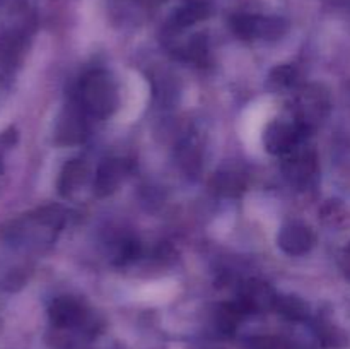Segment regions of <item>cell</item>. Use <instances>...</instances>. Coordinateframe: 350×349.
Returning a JSON list of instances; mask_svg holds the SVG:
<instances>
[{"mask_svg":"<svg viewBox=\"0 0 350 349\" xmlns=\"http://www.w3.org/2000/svg\"><path fill=\"white\" fill-rule=\"evenodd\" d=\"M64 222V212L60 207H44L34 214L17 219L7 229V238L17 245H36L46 242L48 233H53Z\"/></svg>","mask_w":350,"mask_h":349,"instance_id":"obj_1","label":"cell"},{"mask_svg":"<svg viewBox=\"0 0 350 349\" xmlns=\"http://www.w3.org/2000/svg\"><path fill=\"white\" fill-rule=\"evenodd\" d=\"M81 106L94 116H108L118 105V92L109 74L103 70L91 72L81 82Z\"/></svg>","mask_w":350,"mask_h":349,"instance_id":"obj_2","label":"cell"},{"mask_svg":"<svg viewBox=\"0 0 350 349\" xmlns=\"http://www.w3.org/2000/svg\"><path fill=\"white\" fill-rule=\"evenodd\" d=\"M308 129L310 127L301 122L289 123L284 120H277L267 129L263 142H265L267 151H270L272 154H287L291 149L303 142V137H306Z\"/></svg>","mask_w":350,"mask_h":349,"instance_id":"obj_3","label":"cell"},{"mask_svg":"<svg viewBox=\"0 0 350 349\" xmlns=\"http://www.w3.org/2000/svg\"><path fill=\"white\" fill-rule=\"evenodd\" d=\"M282 170L291 183L303 188L306 185H310L313 181V177L317 174V156H314L313 151L306 149V147H301L299 144V146H296L286 154Z\"/></svg>","mask_w":350,"mask_h":349,"instance_id":"obj_4","label":"cell"},{"mask_svg":"<svg viewBox=\"0 0 350 349\" xmlns=\"http://www.w3.org/2000/svg\"><path fill=\"white\" fill-rule=\"evenodd\" d=\"M313 233L303 222H287L279 233V246L289 255H303L313 246Z\"/></svg>","mask_w":350,"mask_h":349,"instance_id":"obj_5","label":"cell"},{"mask_svg":"<svg viewBox=\"0 0 350 349\" xmlns=\"http://www.w3.org/2000/svg\"><path fill=\"white\" fill-rule=\"evenodd\" d=\"M85 133H88V127L82 116V109L72 108V106L65 108L57 123V142L64 146L79 144L84 140Z\"/></svg>","mask_w":350,"mask_h":349,"instance_id":"obj_6","label":"cell"},{"mask_svg":"<svg viewBox=\"0 0 350 349\" xmlns=\"http://www.w3.org/2000/svg\"><path fill=\"white\" fill-rule=\"evenodd\" d=\"M126 173L125 161L122 159H106L98 168V173L94 178V192L99 197L113 194L122 183L123 174Z\"/></svg>","mask_w":350,"mask_h":349,"instance_id":"obj_7","label":"cell"},{"mask_svg":"<svg viewBox=\"0 0 350 349\" xmlns=\"http://www.w3.org/2000/svg\"><path fill=\"white\" fill-rule=\"evenodd\" d=\"M297 109H299L301 115L299 122L304 123L306 127H310L311 123L323 118V115L327 113V98H325L321 92L314 91L313 88H308L306 91L301 94V101Z\"/></svg>","mask_w":350,"mask_h":349,"instance_id":"obj_8","label":"cell"},{"mask_svg":"<svg viewBox=\"0 0 350 349\" xmlns=\"http://www.w3.org/2000/svg\"><path fill=\"white\" fill-rule=\"evenodd\" d=\"M243 310H256V308H265L270 305H275L272 289L265 283L260 281H250L243 286L241 301H239Z\"/></svg>","mask_w":350,"mask_h":349,"instance_id":"obj_9","label":"cell"},{"mask_svg":"<svg viewBox=\"0 0 350 349\" xmlns=\"http://www.w3.org/2000/svg\"><path fill=\"white\" fill-rule=\"evenodd\" d=\"M84 311H82L81 305L68 298H60L55 301L50 308V317L53 324L57 325H74L82 318Z\"/></svg>","mask_w":350,"mask_h":349,"instance_id":"obj_10","label":"cell"},{"mask_svg":"<svg viewBox=\"0 0 350 349\" xmlns=\"http://www.w3.org/2000/svg\"><path fill=\"white\" fill-rule=\"evenodd\" d=\"M85 178V166L82 161L74 159L65 164L64 171L60 177V192L64 195H68L74 192L79 185H82Z\"/></svg>","mask_w":350,"mask_h":349,"instance_id":"obj_11","label":"cell"},{"mask_svg":"<svg viewBox=\"0 0 350 349\" xmlns=\"http://www.w3.org/2000/svg\"><path fill=\"white\" fill-rule=\"evenodd\" d=\"M275 307L282 311L284 315L287 317H303L306 313V307H304L303 301L299 298L294 296H282V298H275Z\"/></svg>","mask_w":350,"mask_h":349,"instance_id":"obj_12","label":"cell"},{"mask_svg":"<svg viewBox=\"0 0 350 349\" xmlns=\"http://www.w3.org/2000/svg\"><path fill=\"white\" fill-rule=\"evenodd\" d=\"M215 187H217V192H221V194L232 195L241 190L243 181L232 173H221L215 177Z\"/></svg>","mask_w":350,"mask_h":349,"instance_id":"obj_13","label":"cell"},{"mask_svg":"<svg viewBox=\"0 0 350 349\" xmlns=\"http://www.w3.org/2000/svg\"><path fill=\"white\" fill-rule=\"evenodd\" d=\"M270 79H272V82H275L279 86H291L294 82V79H296V70L291 65H280V67H277L270 74Z\"/></svg>","mask_w":350,"mask_h":349,"instance_id":"obj_14","label":"cell"},{"mask_svg":"<svg viewBox=\"0 0 350 349\" xmlns=\"http://www.w3.org/2000/svg\"><path fill=\"white\" fill-rule=\"evenodd\" d=\"M340 266H342V270H344V274L347 276V279H350V243L347 248L344 250V253H342Z\"/></svg>","mask_w":350,"mask_h":349,"instance_id":"obj_15","label":"cell"}]
</instances>
